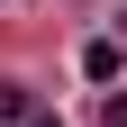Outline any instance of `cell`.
<instances>
[{
    "label": "cell",
    "mask_w": 127,
    "mask_h": 127,
    "mask_svg": "<svg viewBox=\"0 0 127 127\" xmlns=\"http://www.w3.org/2000/svg\"><path fill=\"white\" fill-rule=\"evenodd\" d=\"M82 73H91V82H118V45H109V36L82 45Z\"/></svg>",
    "instance_id": "6da1fadb"
},
{
    "label": "cell",
    "mask_w": 127,
    "mask_h": 127,
    "mask_svg": "<svg viewBox=\"0 0 127 127\" xmlns=\"http://www.w3.org/2000/svg\"><path fill=\"white\" fill-rule=\"evenodd\" d=\"M0 118H36V100H27L18 82H0Z\"/></svg>",
    "instance_id": "7a4b0ae2"
},
{
    "label": "cell",
    "mask_w": 127,
    "mask_h": 127,
    "mask_svg": "<svg viewBox=\"0 0 127 127\" xmlns=\"http://www.w3.org/2000/svg\"><path fill=\"white\" fill-rule=\"evenodd\" d=\"M100 118H109V127H127V91H109V100H100Z\"/></svg>",
    "instance_id": "3957f363"
},
{
    "label": "cell",
    "mask_w": 127,
    "mask_h": 127,
    "mask_svg": "<svg viewBox=\"0 0 127 127\" xmlns=\"http://www.w3.org/2000/svg\"><path fill=\"white\" fill-rule=\"evenodd\" d=\"M27 127H64V118H27Z\"/></svg>",
    "instance_id": "277c9868"
}]
</instances>
